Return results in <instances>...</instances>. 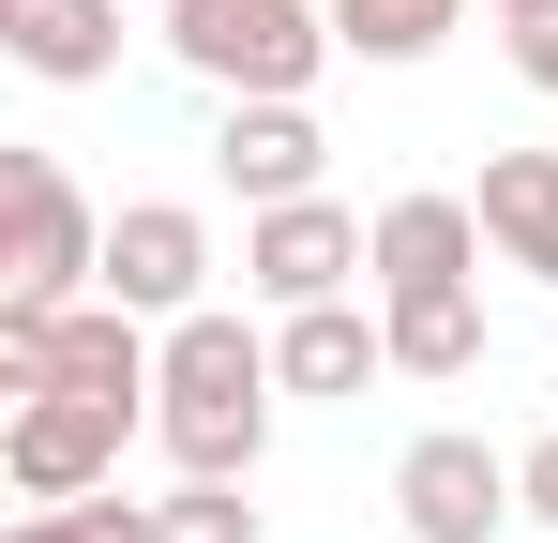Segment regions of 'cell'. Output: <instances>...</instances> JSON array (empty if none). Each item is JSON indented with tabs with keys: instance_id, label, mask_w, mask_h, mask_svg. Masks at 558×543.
I'll use <instances>...</instances> for the list:
<instances>
[{
	"instance_id": "6da1fadb",
	"label": "cell",
	"mask_w": 558,
	"mask_h": 543,
	"mask_svg": "<svg viewBox=\"0 0 558 543\" xmlns=\"http://www.w3.org/2000/svg\"><path fill=\"white\" fill-rule=\"evenodd\" d=\"M272 333H242V317H167V377H151V438L182 483H257V452H272Z\"/></svg>"
},
{
	"instance_id": "7a4b0ae2",
	"label": "cell",
	"mask_w": 558,
	"mask_h": 543,
	"mask_svg": "<svg viewBox=\"0 0 558 543\" xmlns=\"http://www.w3.org/2000/svg\"><path fill=\"white\" fill-rule=\"evenodd\" d=\"M106 287V212L61 152H0V317H76Z\"/></svg>"
},
{
	"instance_id": "3957f363",
	"label": "cell",
	"mask_w": 558,
	"mask_h": 543,
	"mask_svg": "<svg viewBox=\"0 0 558 543\" xmlns=\"http://www.w3.org/2000/svg\"><path fill=\"white\" fill-rule=\"evenodd\" d=\"M167 46L227 106H302L332 61V0H167Z\"/></svg>"
},
{
	"instance_id": "277c9868",
	"label": "cell",
	"mask_w": 558,
	"mask_h": 543,
	"mask_svg": "<svg viewBox=\"0 0 558 543\" xmlns=\"http://www.w3.org/2000/svg\"><path fill=\"white\" fill-rule=\"evenodd\" d=\"M151 377H167V333L121 317V302L0 317V393H106V408H151Z\"/></svg>"
},
{
	"instance_id": "5b68a950",
	"label": "cell",
	"mask_w": 558,
	"mask_h": 543,
	"mask_svg": "<svg viewBox=\"0 0 558 543\" xmlns=\"http://www.w3.org/2000/svg\"><path fill=\"white\" fill-rule=\"evenodd\" d=\"M136 423H151V408H106V393H15V423H0V483H15L31 514H61V498H106Z\"/></svg>"
},
{
	"instance_id": "8992f818",
	"label": "cell",
	"mask_w": 558,
	"mask_h": 543,
	"mask_svg": "<svg viewBox=\"0 0 558 543\" xmlns=\"http://www.w3.org/2000/svg\"><path fill=\"white\" fill-rule=\"evenodd\" d=\"M392 514H408V543H498L513 514H529V483H513L498 438L438 423V438H408V468H392Z\"/></svg>"
},
{
	"instance_id": "52a82bcc",
	"label": "cell",
	"mask_w": 558,
	"mask_h": 543,
	"mask_svg": "<svg viewBox=\"0 0 558 543\" xmlns=\"http://www.w3.org/2000/svg\"><path fill=\"white\" fill-rule=\"evenodd\" d=\"M348 272H377V227L363 212H332V196H287V212H257L242 227V287L257 302H348Z\"/></svg>"
},
{
	"instance_id": "ba28073f",
	"label": "cell",
	"mask_w": 558,
	"mask_h": 543,
	"mask_svg": "<svg viewBox=\"0 0 558 543\" xmlns=\"http://www.w3.org/2000/svg\"><path fill=\"white\" fill-rule=\"evenodd\" d=\"M196 287H211V227H196L182 196H121L92 302H121V317H196Z\"/></svg>"
},
{
	"instance_id": "9c48e42d",
	"label": "cell",
	"mask_w": 558,
	"mask_h": 543,
	"mask_svg": "<svg viewBox=\"0 0 558 543\" xmlns=\"http://www.w3.org/2000/svg\"><path fill=\"white\" fill-rule=\"evenodd\" d=\"M272 377L317 393V408H363L377 377H392V317H363V302H302V317L272 333Z\"/></svg>"
},
{
	"instance_id": "30bf717a",
	"label": "cell",
	"mask_w": 558,
	"mask_h": 543,
	"mask_svg": "<svg viewBox=\"0 0 558 543\" xmlns=\"http://www.w3.org/2000/svg\"><path fill=\"white\" fill-rule=\"evenodd\" d=\"M211 167L242 181V212H287V196H317L332 136H317V106H227L211 121Z\"/></svg>"
},
{
	"instance_id": "8fae6325",
	"label": "cell",
	"mask_w": 558,
	"mask_h": 543,
	"mask_svg": "<svg viewBox=\"0 0 558 543\" xmlns=\"http://www.w3.org/2000/svg\"><path fill=\"white\" fill-rule=\"evenodd\" d=\"M468 272H483V196H392V212H377V302L468 287Z\"/></svg>"
},
{
	"instance_id": "7c38bea8",
	"label": "cell",
	"mask_w": 558,
	"mask_h": 543,
	"mask_svg": "<svg viewBox=\"0 0 558 543\" xmlns=\"http://www.w3.org/2000/svg\"><path fill=\"white\" fill-rule=\"evenodd\" d=\"M0 46H15V76L92 90L106 61H121V0H0Z\"/></svg>"
},
{
	"instance_id": "4fadbf2b",
	"label": "cell",
	"mask_w": 558,
	"mask_h": 543,
	"mask_svg": "<svg viewBox=\"0 0 558 543\" xmlns=\"http://www.w3.org/2000/svg\"><path fill=\"white\" fill-rule=\"evenodd\" d=\"M483 242L529 287H558V152H483Z\"/></svg>"
},
{
	"instance_id": "5bb4252c",
	"label": "cell",
	"mask_w": 558,
	"mask_h": 543,
	"mask_svg": "<svg viewBox=\"0 0 558 543\" xmlns=\"http://www.w3.org/2000/svg\"><path fill=\"white\" fill-rule=\"evenodd\" d=\"M392 317V377H483V287H408Z\"/></svg>"
},
{
	"instance_id": "9a60e30c",
	"label": "cell",
	"mask_w": 558,
	"mask_h": 543,
	"mask_svg": "<svg viewBox=\"0 0 558 543\" xmlns=\"http://www.w3.org/2000/svg\"><path fill=\"white\" fill-rule=\"evenodd\" d=\"M483 0H332V46L348 61H438Z\"/></svg>"
},
{
	"instance_id": "2e32d148",
	"label": "cell",
	"mask_w": 558,
	"mask_h": 543,
	"mask_svg": "<svg viewBox=\"0 0 558 543\" xmlns=\"http://www.w3.org/2000/svg\"><path fill=\"white\" fill-rule=\"evenodd\" d=\"M151 543H257V514H242V483H182V498H151Z\"/></svg>"
},
{
	"instance_id": "e0dca14e",
	"label": "cell",
	"mask_w": 558,
	"mask_h": 543,
	"mask_svg": "<svg viewBox=\"0 0 558 543\" xmlns=\"http://www.w3.org/2000/svg\"><path fill=\"white\" fill-rule=\"evenodd\" d=\"M15 543H151V514L106 483V498H61V514H15Z\"/></svg>"
},
{
	"instance_id": "ac0fdd59",
	"label": "cell",
	"mask_w": 558,
	"mask_h": 543,
	"mask_svg": "<svg viewBox=\"0 0 558 543\" xmlns=\"http://www.w3.org/2000/svg\"><path fill=\"white\" fill-rule=\"evenodd\" d=\"M513 76H529V90H558V0L529 15V31H513Z\"/></svg>"
},
{
	"instance_id": "d6986e66",
	"label": "cell",
	"mask_w": 558,
	"mask_h": 543,
	"mask_svg": "<svg viewBox=\"0 0 558 543\" xmlns=\"http://www.w3.org/2000/svg\"><path fill=\"white\" fill-rule=\"evenodd\" d=\"M513 483H529V529H558V438H544V452H513Z\"/></svg>"
},
{
	"instance_id": "ffe728a7",
	"label": "cell",
	"mask_w": 558,
	"mask_h": 543,
	"mask_svg": "<svg viewBox=\"0 0 558 543\" xmlns=\"http://www.w3.org/2000/svg\"><path fill=\"white\" fill-rule=\"evenodd\" d=\"M529 15H544V0H483V31H529Z\"/></svg>"
}]
</instances>
